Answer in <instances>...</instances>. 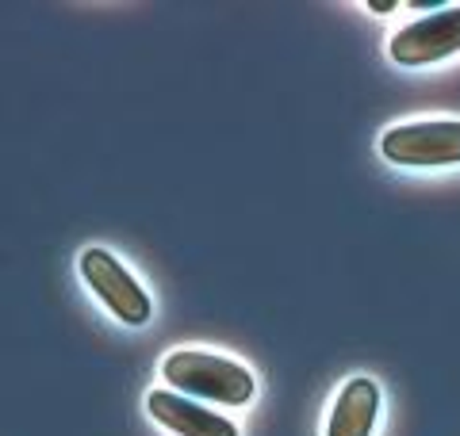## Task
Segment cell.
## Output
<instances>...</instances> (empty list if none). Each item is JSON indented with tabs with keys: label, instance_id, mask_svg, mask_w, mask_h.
Listing matches in <instances>:
<instances>
[{
	"label": "cell",
	"instance_id": "1",
	"mask_svg": "<svg viewBox=\"0 0 460 436\" xmlns=\"http://www.w3.org/2000/svg\"><path fill=\"white\" fill-rule=\"evenodd\" d=\"M157 371H162L165 387L177 390V395L230 405V410L250 405L257 395V379L246 363L230 360L223 353H211V348H172V353H165Z\"/></svg>",
	"mask_w": 460,
	"mask_h": 436
},
{
	"label": "cell",
	"instance_id": "2",
	"mask_svg": "<svg viewBox=\"0 0 460 436\" xmlns=\"http://www.w3.org/2000/svg\"><path fill=\"white\" fill-rule=\"evenodd\" d=\"M77 272H81L84 287L100 299V307H104L115 322L138 329L154 318V299L146 295V287L135 280V272L111 249H100V245L84 249L77 257Z\"/></svg>",
	"mask_w": 460,
	"mask_h": 436
},
{
	"label": "cell",
	"instance_id": "3",
	"mask_svg": "<svg viewBox=\"0 0 460 436\" xmlns=\"http://www.w3.org/2000/svg\"><path fill=\"white\" fill-rule=\"evenodd\" d=\"M380 157L395 169L460 165V119H411L380 135Z\"/></svg>",
	"mask_w": 460,
	"mask_h": 436
},
{
	"label": "cell",
	"instance_id": "4",
	"mask_svg": "<svg viewBox=\"0 0 460 436\" xmlns=\"http://www.w3.org/2000/svg\"><path fill=\"white\" fill-rule=\"evenodd\" d=\"M392 62L402 69H422V65H438L449 62L460 54V4L438 8L429 16L411 20L407 27H399L387 42Z\"/></svg>",
	"mask_w": 460,
	"mask_h": 436
},
{
	"label": "cell",
	"instance_id": "5",
	"mask_svg": "<svg viewBox=\"0 0 460 436\" xmlns=\"http://www.w3.org/2000/svg\"><path fill=\"white\" fill-rule=\"evenodd\" d=\"M146 414L154 417V425H162L172 436H242L230 417H219L215 410H208L204 402L177 395V390H169V387L150 390Z\"/></svg>",
	"mask_w": 460,
	"mask_h": 436
},
{
	"label": "cell",
	"instance_id": "6",
	"mask_svg": "<svg viewBox=\"0 0 460 436\" xmlns=\"http://www.w3.org/2000/svg\"><path fill=\"white\" fill-rule=\"evenodd\" d=\"M380 421V383L372 375H353L338 390L326 417V436H372Z\"/></svg>",
	"mask_w": 460,
	"mask_h": 436
},
{
	"label": "cell",
	"instance_id": "7",
	"mask_svg": "<svg viewBox=\"0 0 460 436\" xmlns=\"http://www.w3.org/2000/svg\"><path fill=\"white\" fill-rule=\"evenodd\" d=\"M368 12H376V16H392V12H399L395 0H384V4H368Z\"/></svg>",
	"mask_w": 460,
	"mask_h": 436
}]
</instances>
